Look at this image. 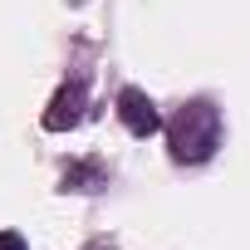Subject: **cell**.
Returning <instances> with one entry per match:
<instances>
[{
	"instance_id": "6da1fadb",
	"label": "cell",
	"mask_w": 250,
	"mask_h": 250,
	"mask_svg": "<svg viewBox=\"0 0 250 250\" xmlns=\"http://www.w3.org/2000/svg\"><path fill=\"white\" fill-rule=\"evenodd\" d=\"M167 147H172L177 162H206L221 147V113H216V103H206V98L182 103L172 113V123H167Z\"/></svg>"
},
{
	"instance_id": "7a4b0ae2",
	"label": "cell",
	"mask_w": 250,
	"mask_h": 250,
	"mask_svg": "<svg viewBox=\"0 0 250 250\" xmlns=\"http://www.w3.org/2000/svg\"><path fill=\"white\" fill-rule=\"evenodd\" d=\"M83 103H88V88H83L79 79H69V83L49 98V108H44V128H49V133H69V128H79Z\"/></svg>"
},
{
	"instance_id": "3957f363",
	"label": "cell",
	"mask_w": 250,
	"mask_h": 250,
	"mask_svg": "<svg viewBox=\"0 0 250 250\" xmlns=\"http://www.w3.org/2000/svg\"><path fill=\"white\" fill-rule=\"evenodd\" d=\"M118 118H123V128L138 133V138H147V133L162 128V113H157V103H152L143 88H123V93H118Z\"/></svg>"
},
{
	"instance_id": "277c9868",
	"label": "cell",
	"mask_w": 250,
	"mask_h": 250,
	"mask_svg": "<svg viewBox=\"0 0 250 250\" xmlns=\"http://www.w3.org/2000/svg\"><path fill=\"white\" fill-rule=\"evenodd\" d=\"M0 250H30V240L20 230H0Z\"/></svg>"
}]
</instances>
